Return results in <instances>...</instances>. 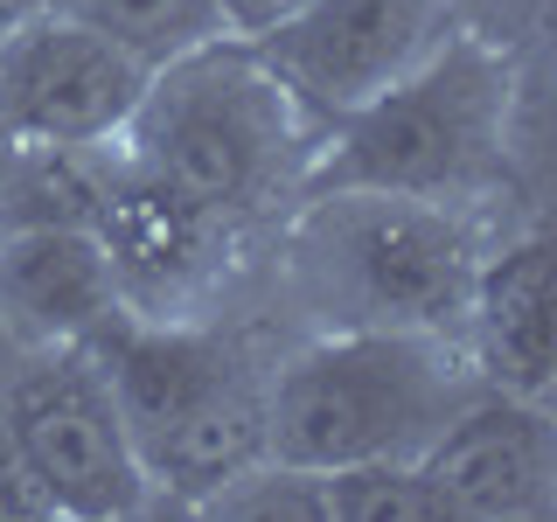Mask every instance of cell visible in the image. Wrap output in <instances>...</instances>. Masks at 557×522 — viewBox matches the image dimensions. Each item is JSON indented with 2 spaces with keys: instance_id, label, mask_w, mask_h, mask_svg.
<instances>
[{
  "instance_id": "3",
  "label": "cell",
  "mask_w": 557,
  "mask_h": 522,
  "mask_svg": "<svg viewBox=\"0 0 557 522\" xmlns=\"http://www.w3.org/2000/svg\"><path fill=\"white\" fill-rule=\"evenodd\" d=\"M522 98L530 84H522L516 42L460 28L391 91L327 119L307 188H391V196L474 209L516 167Z\"/></svg>"
},
{
  "instance_id": "4",
  "label": "cell",
  "mask_w": 557,
  "mask_h": 522,
  "mask_svg": "<svg viewBox=\"0 0 557 522\" xmlns=\"http://www.w3.org/2000/svg\"><path fill=\"white\" fill-rule=\"evenodd\" d=\"M153 509L196 515L202 495L265 460V370L223 321H147L119 307L84 335Z\"/></svg>"
},
{
  "instance_id": "5",
  "label": "cell",
  "mask_w": 557,
  "mask_h": 522,
  "mask_svg": "<svg viewBox=\"0 0 557 522\" xmlns=\"http://www.w3.org/2000/svg\"><path fill=\"white\" fill-rule=\"evenodd\" d=\"M474 390L487 383L453 335L321 327L265 370V460L313 474L418 460Z\"/></svg>"
},
{
  "instance_id": "1",
  "label": "cell",
  "mask_w": 557,
  "mask_h": 522,
  "mask_svg": "<svg viewBox=\"0 0 557 522\" xmlns=\"http://www.w3.org/2000/svg\"><path fill=\"white\" fill-rule=\"evenodd\" d=\"M126 161L168 174L237 231L286 216L307 196L321 153V119L278 84V70L244 35H209L182 57L153 63L133 119L112 133Z\"/></svg>"
},
{
  "instance_id": "16",
  "label": "cell",
  "mask_w": 557,
  "mask_h": 522,
  "mask_svg": "<svg viewBox=\"0 0 557 522\" xmlns=\"http://www.w3.org/2000/svg\"><path fill=\"white\" fill-rule=\"evenodd\" d=\"M209 8H216L223 35H244V42H251V35H265V28L286 22V14L300 8V0H209Z\"/></svg>"
},
{
  "instance_id": "17",
  "label": "cell",
  "mask_w": 557,
  "mask_h": 522,
  "mask_svg": "<svg viewBox=\"0 0 557 522\" xmlns=\"http://www.w3.org/2000/svg\"><path fill=\"white\" fill-rule=\"evenodd\" d=\"M42 8H49V0H0V42H8V35L28 22V14H42Z\"/></svg>"
},
{
  "instance_id": "15",
  "label": "cell",
  "mask_w": 557,
  "mask_h": 522,
  "mask_svg": "<svg viewBox=\"0 0 557 522\" xmlns=\"http://www.w3.org/2000/svg\"><path fill=\"white\" fill-rule=\"evenodd\" d=\"M28 515H57V509H49V495L35 487V474L22 467V452L8 439V425H0V522H28Z\"/></svg>"
},
{
  "instance_id": "6",
  "label": "cell",
  "mask_w": 557,
  "mask_h": 522,
  "mask_svg": "<svg viewBox=\"0 0 557 522\" xmlns=\"http://www.w3.org/2000/svg\"><path fill=\"white\" fill-rule=\"evenodd\" d=\"M0 425H8L22 467L35 474L57 515L112 522V515L153 509L139 452L119 425V405L84 341L28 348V370H14L8 390H0Z\"/></svg>"
},
{
  "instance_id": "14",
  "label": "cell",
  "mask_w": 557,
  "mask_h": 522,
  "mask_svg": "<svg viewBox=\"0 0 557 522\" xmlns=\"http://www.w3.org/2000/svg\"><path fill=\"white\" fill-rule=\"evenodd\" d=\"M321 495H327V522H446L418 460L335 467V474H321Z\"/></svg>"
},
{
  "instance_id": "9",
  "label": "cell",
  "mask_w": 557,
  "mask_h": 522,
  "mask_svg": "<svg viewBox=\"0 0 557 522\" xmlns=\"http://www.w3.org/2000/svg\"><path fill=\"white\" fill-rule=\"evenodd\" d=\"M153 63L42 8L0 42V119L28 147H104L133 119Z\"/></svg>"
},
{
  "instance_id": "10",
  "label": "cell",
  "mask_w": 557,
  "mask_h": 522,
  "mask_svg": "<svg viewBox=\"0 0 557 522\" xmlns=\"http://www.w3.org/2000/svg\"><path fill=\"white\" fill-rule=\"evenodd\" d=\"M446 522H544L557 515V418L550 397L474 390L418 452Z\"/></svg>"
},
{
  "instance_id": "7",
  "label": "cell",
  "mask_w": 557,
  "mask_h": 522,
  "mask_svg": "<svg viewBox=\"0 0 557 522\" xmlns=\"http://www.w3.org/2000/svg\"><path fill=\"white\" fill-rule=\"evenodd\" d=\"M91 237L119 278V307L147 321H216V293L231 286L237 223L174 188L168 174L126 161L104 139Z\"/></svg>"
},
{
  "instance_id": "13",
  "label": "cell",
  "mask_w": 557,
  "mask_h": 522,
  "mask_svg": "<svg viewBox=\"0 0 557 522\" xmlns=\"http://www.w3.org/2000/svg\"><path fill=\"white\" fill-rule=\"evenodd\" d=\"M49 8L84 22V28H98V35H112L139 63H168L182 49L209 42V35H223L209 0H49Z\"/></svg>"
},
{
  "instance_id": "12",
  "label": "cell",
  "mask_w": 557,
  "mask_h": 522,
  "mask_svg": "<svg viewBox=\"0 0 557 522\" xmlns=\"http://www.w3.org/2000/svg\"><path fill=\"white\" fill-rule=\"evenodd\" d=\"M119 313V278L84 223L0 231V335L14 348L84 341Z\"/></svg>"
},
{
  "instance_id": "2",
  "label": "cell",
  "mask_w": 557,
  "mask_h": 522,
  "mask_svg": "<svg viewBox=\"0 0 557 522\" xmlns=\"http://www.w3.org/2000/svg\"><path fill=\"white\" fill-rule=\"evenodd\" d=\"M487 237L467 202L307 188L278 216V293L321 327H425L460 341Z\"/></svg>"
},
{
  "instance_id": "8",
  "label": "cell",
  "mask_w": 557,
  "mask_h": 522,
  "mask_svg": "<svg viewBox=\"0 0 557 522\" xmlns=\"http://www.w3.org/2000/svg\"><path fill=\"white\" fill-rule=\"evenodd\" d=\"M474 28L467 0H300L278 28L251 35L313 119H342L418 70L446 35Z\"/></svg>"
},
{
  "instance_id": "11",
  "label": "cell",
  "mask_w": 557,
  "mask_h": 522,
  "mask_svg": "<svg viewBox=\"0 0 557 522\" xmlns=\"http://www.w3.org/2000/svg\"><path fill=\"white\" fill-rule=\"evenodd\" d=\"M460 348L487 390L550 397L557 383V335H550V237L544 223L502 231L481 251L474 293L460 313Z\"/></svg>"
}]
</instances>
